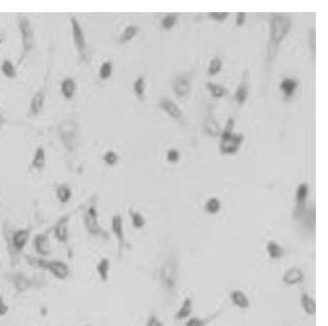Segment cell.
<instances>
[{
  "instance_id": "cell-40",
  "label": "cell",
  "mask_w": 328,
  "mask_h": 326,
  "mask_svg": "<svg viewBox=\"0 0 328 326\" xmlns=\"http://www.w3.org/2000/svg\"><path fill=\"white\" fill-rule=\"evenodd\" d=\"M103 160L105 161V163L107 164V165H109V166H114V165H116L117 162H118V156H117V154H116L115 152L109 151V152H107V153L104 155Z\"/></svg>"
},
{
  "instance_id": "cell-43",
  "label": "cell",
  "mask_w": 328,
  "mask_h": 326,
  "mask_svg": "<svg viewBox=\"0 0 328 326\" xmlns=\"http://www.w3.org/2000/svg\"><path fill=\"white\" fill-rule=\"evenodd\" d=\"M179 159H180V153H179L177 150L172 149V150H170V151L168 152V154H167V160H168L169 162L176 163V162L179 161Z\"/></svg>"
},
{
  "instance_id": "cell-30",
  "label": "cell",
  "mask_w": 328,
  "mask_h": 326,
  "mask_svg": "<svg viewBox=\"0 0 328 326\" xmlns=\"http://www.w3.org/2000/svg\"><path fill=\"white\" fill-rule=\"evenodd\" d=\"M297 86H298V82L293 79H286L280 82V85H279L286 98H291L294 95Z\"/></svg>"
},
{
  "instance_id": "cell-9",
  "label": "cell",
  "mask_w": 328,
  "mask_h": 326,
  "mask_svg": "<svg viewBox=\"0 0 328 326\" xmlns=\"http://www.w3.org/2000/svg\"><path fill=\"white\" fill-rule=\"evenodd\" d=\"M33 247L37 256L48 258L52 254V247L50 242V231H46L35 235L33 238Z\"/></svg>"
},
{
  "instance_id": "cell-49",
  "label": "cell",
  "mask_w": 328,
  "mask_h": 326,
  "mask_svg": "<svg viewBox=\"0 0 328 326\" xmlns=\"http://www.w3.org/2000/svg\"><path fill=\"white\" fill-rule=\"evenodd\" d=\"M3 39H4V34H3V33H0V45L2 44Z\"/></svg>"
},
{
  "instance_id": "cell-48",
  "label": "cell",
  "mask_w": 328,
  "mask_h": 326,
  "mask_svg": "<svg viewBox=\"0 0 328 326\" xmlns=\"http://www.w3.org/2000/svg\"><path fill=\"white\" fill-rule=\"evenodd\" d=\"M245 19H246V13L245 12H239L237 14V18H236V26L237 27H242L245 24Z\"/></svg>"
},
{
  "instance_id": "cell-16",
  "label": "cell",
  "mask_w": 328,
  "mask_h": 326,
  "mask_svg": "<svg viewBox=\"0 0 328 326\" xmlns=\"http://www.w3.org/2000/svg\"><path fill=\"white\" fill-rule=\"evenodd\" d=\"M158 107L160 109H162L163 111H165L167 114H169L172 118L174 119H177V120H180L182 118V112L181 110L179 109V107L173 102L171 101L170 99L168 98H163L159 104H158Z\"/></svg>"
},
{
  "instance_id": "cell-3",
  "label": "cell",
  "mask_w": 328,
  "mask_h": 326,
  "mask_svg": "<svg viewBox=\"0 0 328 326\" xmlns=\"http://www.w3.org/2000/svg\"><path fill=\"white\" fill-rule=\"evenodd\" d=\"M160 276L165 291L170 295L175 294L178 280V263L176 258L169 257L165 261L160 271Z\"/></svg>"
},
{
  "instance_id": "cell-13",
  "label": "cell",
  "mask_w": 328,
  "mask_h": 326,
  "mask_svg": "<svg viewBox=\"0 0 328 326\" xmlns=\"http://www.w3.org/2000/svg\"><path fill=\"white\" fill-rule=\"evenodd\" d=\"M244 141L242 134H232L228 137H223L220 143V151L224 155L236 154Z\"/></svg>"
},
{
  "instance_id": "cell-18",
  "label": "cell",
  "mask_w": 328,
  "mask_h": 326,
  "mask_svg": "<svg viewBox=\"0 0 328 326\" xmlns=\"http://www.w3.org/2000/svg\"><path fill=\"white\" fill-rule=\"evenodd\" d=\"M248 88H249V73L244 72L242 75V81L240 85L237 88V91L234 96L239 105H243L248 97Z\"/></svg>"
},
{
  "instance_id": "cell-15",
  "label": "cell",
  "mask_w": 328,
  "mask_h": 326,
  "mask_svg": "<svg viewBox=\"0 0 328 326\" xmlns=\"http://www.w3.org/2000/svg\"><path fill=\"white\" fill-rule=\"evenodd\" d=\"M173 89L178 97H185L191 90V82L188 75L181 74L177 76L172 82Z\"/></svg>"
},
{
  "instance_id": "cell-14",
  "label": "cell",
  "mask_w": 328,
  "mask_h": 326,
  "mask_svg": "<svg viewBox=\"0 0 328 326\" xmlns=\"http://www.w3.org/2000/svg\"><path fill=\"white\" fill-rule=\"evenodd\" d=\"M309 193V187L307 184L302 183L298 186L296 193V207L294 211V218L300 220L303 218L304 213L306 211V201Z\"/></svg>"
},
{
  "instance_id": "cell-6",
  "label": "cell",
  "mask_w": 328,
  "mask_h": 326,
  "mask_svg": "<svg viewBox=\"0 0 328 326\" xmlns=\"http://www.w3.org/2000/svg\"><path fill=\"white\" fill-rule=\"evenodd\" d=\"M32 231L30 228H24L15 230L7 239V250L10 255H19L31 239Z\"/></svg>"
},
{
  "instance_id": "cell-44",
  "label": "cell",
  "mask_w": 328,
  "mask_h": 326,
  "mask_svg": "<svg viewBox=\"0 0 328 326\" xmlns=\"http://www.w3.org/2000/svg\"><path fill=\"white\" fill-rule=\"evenodd\" d=\"M208 16L217 21H224L229 16V13L228 12H209Z\"/></svg>"
},
{
  "instance_id": "cell-32",
  "label": "cell",
  "mask_w": 328,
  "mask_h": 326,
  "mask_svg": "<svg viewBox=\"0 0 328 326\" xmlns=\"http://www.w3.org/2000/svg\"><path fill=\"white\" fill-rule=\"evenodd\" d=\"M1 72L2 74L7 78V79H10V80H13L16 78V69L13 65V63L8 60V59H5L2 64H1Z\"/></svg>"
},
{
  "instance_id": "cell-45",
  "label": "cell",
  "mask_w": 328,
  "mask_h": 326,
  "mask_svg": "<svg viewBox=\"0 0 328 326\" xmlns=\"http://www.w3.org/2000/svg\"><path fill=\"white\" fill-rule=\"evenodd\" d=\"M206 323L207 321L205 319H201L199 317H192L187 321L186 326H205Z\"/></svg>"
},
{
  "instance_id": "cell-33",
  "label": "cell",
  "mask_w": 328,
  "mask_h": 326,
  "mask_svg": "<svg viewBox=\"0 0 328 326\" xmlns=\"http://www.w3.org/2000/svg\"><path fill=\"white\" fill-rule=\"evenodd\" d=\"M128 214L131 218V221H132V225L134 228L136 229H142L145 227L146 225V220L145 218L143 217V215L139 213V212H136L134 209H129L128 211Z\"/></svg>"
},
{
  "instance_id": "cell-25",
  "label": "cell",
  "mask_w": 328,
  "mask_h": 326,
  "mask_svg": "<svg viewBox=\"0 0 328 326\" xmlns=\"http://www.w3.org/2000/svg\"><path fill=\"white\" fill-rule=\"evenodd\" d=\"M46 164V153L43 147H39L34 155L33 161H32V167L38 171H42Z\"/></svg>"
},
{
  "instance_id": "cell-50",
  "label": "cell",
  "mask_w": 328,
  "mask_h": 326,
  "mask_svg": "<svg viewBox=\"0 0 328 326\" xmlns=\"http://www.w3.org/2000/svg\"><path fill=\"white\" fill-rule=\"evenodd\" d=\"M2 124H3V116H2V114L0 113V127L2 126Z\"/></svg>"
},
{
  "instance_id": "cell-27",
  "label": "cell",
  "mask_w": 328,
  "mask_h": 326,
  "mask_svg": "<svg viewBox=\"0 0 328 326\" xmlns=\"http://www.w3.org/2000/svg\"><path fill=\"white\" fill-rule=\"evenodd\" d=\"M304 227L307 231L313 232L315 229V223H316V217H315V207L311 206L308 211H305L304 213Z\"/></svg>"
},
{
  "instance_id": "cell-17",
  "label": "cell",
  "mask_w": 328,
  "mask_h": 326,
  "mask_svg": "<svg viewBox=\"0 0 328 326\" xmlns=\"http://www.w3.org/2000/svg\"><path fill=\"white\" fill-rule=\"evenodd\" d=\"M304 281V273L298 267H292L283 275V282L287 286H294Z\"/></svg>"
},
{
  "instance_id": "cell-28",
  "label": "cell",
  "mask_w": 328,
  "mask_h": 326,
  "mask_svg": "<svg viewBox=\"0 0 328 326\" xmlns=\"http://www.w3.org/2000/svg\"><path fill=\"white\" fill-rule=\"evenodd\" d=\"M192 312V300L190 298H186L183 301L182 306L180 307V309L177 311L175 318L178 320H182L185 318H188L190 316Z\"/></svg>"
},
{
  "instance_id": "cell-4",
  "label": "cell",
  "mask_w": 328,
  "mask_h": 326,
  "mask_svg": "<svg viewBox=\"0 0 328 326\" xmlns=\"http://www.w3.org/2000/svg\"><path fill=\"white\" fill-rule=\"evenodd\" d=\"M59 136L68 152H74L79 137V125L73 119L62 121L58 126Z\"/></svg>"
},
{
  "instance_id": "cell-39",
  "label": "cell",
  "mask_w": 328,
  "mask_h": 326,
  "mask_svg": "<svg viewBox=\"0 0 328 326\" xmlns=\"http://www.w3.org/2000/svg\"><path fill=\"white\" fill-rule=\"evenodd\" d=\"M177 21V15L175 13L167 14L162 20V28L165 30H171Z\"/></svg>"
},
{
  "instance_id": "cell-24",
  "label": "cell",
  "mask_w": 328,
  "mask_h": 326,
  "mask_svg": "<svg viewBox=\"0 0 328 326\" xmlns=\"http://www.w3.org/2000/svg\"><path fill=\"white\" fill-rule=\"evenodd\" d=\"M77 89V84L75 80L67 78L61 82V94L66 100H71L75 97Z\"/></svg>"
},
{
  "instance_id": "cell-21",
  "label": "cell",
  "mask_w": 328,
  "mask_h": 326,
  "mask_svg": "<svg viewBox=\"0 0 328 326\" xmlns=\"http://www.w3.org/2000/svg\"><path fill=\"white\" fill-rule=\"evenodd\" d=\"M96 271L103 283H106L109 278L110 273V259L108 257H103L99 260L96 265Z\"/></svg>"
},
{
  "instance_id": "cell-11",
  "label": "cell",
  "mask_w": 328,
  "mask_h": 326,
  "mask_svg": "<svg viewBox=\"0 0 328 326\" xmlns=\"http://www.w3.org/2000/svg\"><path fill=\"white\" fill-rule=\"evenodd\" d=\"M71 24L73 29V37L74 42L76 44V47L83 59L86 58V43H85V37L83 34L82 25L79 21V19L76 16L71 17Z\"/></svg>"
},
{
  "instance_id": "cell-22",
  "label": "cell",
  "mask_w": 328,
  "mask_h": 326,
  "mask_svg": "<svg viewBox=\"0 0 328 326\" xmlns=\"http://www.w3.org/2000/svg\"><path fill=\"white\" fill-rule=\"evenodd\" d=\"M232 302L241 309H248L250 307V301L247 298L246 294L240 290H235L230 294Z\"/></svg>"
},
{
  "instance_id": "cell-38",
  "label": "cell",
  "mask_w": 328,
  "mask_h": 326,
  "mask_svg": "<svg viewBox=\"0 0 328 326\" xmlns=\"http://www.w3.org/2000/svg\"><path fill=\"white\" fill-rule=\"evenodd\" d=\"M133 89L135 95L140 98L144 99L145 96V78L144 77H139L133 84Z\"/></svg>"
},
{
  "instance_id": "cell-5",
  "label": "cell",
  "mask_w": 328,
  "mask_h": 326,
  "mask_svg": "<svg viewBox=\"0 0 328 326\" xmlns=\"http://www.w3.org/2000/svg\"><path fill=\"white\" fill-rule=\"evenodd\" d=\"M18 29L21 36V54L19 62H21L34 48V31L27 16L18 18Z\"/></svg>"
},
{
  "instance_id": "cell-34",
  "label": "cell",
  "mask_w": 328,
  "mask_h": 326,
  "mask_svg": "<svg viewBox=\"0 0 328 326\" xmlns=\"http://www.w3.org/2000/svg\"><path fill=\"white\" fill-rule=\"evenodd\" d=\"M206 87L209 89L210 94L215 98H222V97L228 95V89L226 87H224L223 85L216 84L213 82H206Z\"/></svg>"
},
{
  "instance_id": "cell-12",
  "label": "cell",
  "mask_w": 328,
  "mask_h": 326,
  "mask_svg": "<svg viewBox=\"0 0 328 326\" xmlns=\"http://www.w3.org/2000/svg\"><path fill=\"white\" fill-rule=\"evenodd\" d=\"M111 228H112V232H113L114 236L116 237V239L118 241V254H119V257H121L124 249L127 246V242H126L125 233L123 230V220L119 214H116L112 218Z\"/></svg>"
},
{
  "instance_id": "cell-23",
  "label": "cell",
  "mask_w": 328,
  "mask_h": 326,
  "mask_svg": "<svg viewBox=\"0 0 328 326\" xmlns=\"http://www.w3.org/2000/svg\"><path fill=\"white\" fill-rule=\"evenodd\" d=\"M204 130L208 135H212V136H218L219 134L222 133L221 127L213 114L207 115L204 121Z\"/></svg>"
},
{
  "instance_id": "cell-8",
  "label": "cell",
  "mask_w": 328,
  "mask_h": 326,
  "mask_svg": "<svg viewBox=\"0 0 328 326\" xmlns=\"http://www.w3.org/2000/svg\"><path fill=\"white\" fill-rule=\"evenodd\" d=\"M44 270L48 271L58 281H66L72 275L71 266L60 259H47Z\"/></svg>"
},
{
  "instance_id": "cell-20",
  "label": "cell",
  "mask_w": 328,
  "mask_h": 326,
  "mask_svg": "<svg viewBox=\"0 0 328 326\" xmlns=\"http://www.w3.org/2000/svg\"><path fill=\"white\" fill-rule=\"evenodd\" d=\"M56 197L62 204H66L73 197V191L67 183H61L56 188Z\"/></svg>"
},
{
  "instance_id": "cell-26",
  "label": "cell",
  "mask_w": 328,
  "mask_h": 326,
  "mask_svg": "<svg viewBox=\"0 0 328 326\" xmlns=\"http://www.w3.org/2000/svg\"><path fill=\"white\" fill-rule=\"evenodd\" d=\"M301 305L304 309V311L308 315H315L316 313V303L313 300L312 297H310L308 294L304 293L301 297Z\"/></svg>"
},
{
  "instance_id": "cell-47",
  "label": "cell",
  "mask_w": 328,
  "mask_h": 326,
  "mask_svg": "<svg viewBox=\"0 0 328 326\" xmlns=\"http://www.w3.org/2000/svg\"><path fill=\"white\" fill-rule=\"evenodd\" d=\"M315 30H311L310 32V48H311V51L313 54H315V50H316V47H315V42H316V39H315Z\"/></svg>"
},
{
  "instance_id": "cell-36",
  "label": "cell",
  "mask_w": 328,
  "mask_h": 326,
  "mask_svg": "<svg viewBox=\"0 0 328 326\" xmlns=\"http://www.w3.org/2000/svg\"><path fill=\"white\" fill-rule=\"evenodd\" d=\"M220 209H221V201L217 197L210 198L205 203V211L210 215L218 214L220 212Z\"/></svg>"
},
{
  "instance_id": "cell-35",
  "label": "cell",
  "mask_w": 328,
  "mask_h": 326,
  "mask_svg": "<svg viewBox=\"0 0 328 326\" xmlns=\"http://www.w3.org/2000/svg\"><path fill=\"white\" fill-rule=\"evenodd\" d=\"M222 67H223V62L221 60L220 57H215L213 58V60L210 61L209 63V66H208V69H207V74L208 76H216L218 75L221 71H222Z\"/></svg>"
},
{
  "instance_id": "cell-19",
  "label": "cell",
  "mask_w": 328,
  "mask_h": 326,
  "mask_svg": "<svg viewBox=\"0 0 328 326\" xmlns=\"http://www.w3.org/2000/svg\"><path fill=\"white\" fill-rule=\"evenodd\" d=\"M45 102V91L44 89L39 90L32 99L31 101V106H30V113L34 116H37L41 111L44 106Z\"/></svg>"
},
{
  "instance_id": "cell-1",
  "label": "cell",
  "mask_w": 328,
  "mask_h": 326,
  "mask_svg": "<svg viewBox=\"0 0 328 326\" xmlns=\"http://www.w3.org/2000/svg\"><path fill=\"white\" fill-rule=\"evenodd\" d=\"M291 19L285 14H275L270 20V46L273 47V51L287 37L291 30Z\"/></svg>"
},
{
  "instance_id": "cell-37",
  "label": "cell",
  "mask_w": 328,
  "mask_h": 326,
  "mask_svg": "<svg viewBox=\"0 0 328 326\" xmlns=\"http://www.w3.org/2000/svg\"><path fill=\"white\" fill-rule=\"evenodd\" d=\"M112 71H113V65H112V63L109 62V61L104 62V63L101 65V68H100V73H99L100 79H101L102 81L108 80V79L111 77V75H112Z\"/></svg>"
},
{
  "instance_id": "cell-29",
  "label": "cell",
  "mask_w": 328,
  "mask_h": 326,
  "mask_svg": "<svg viewBox=\"0 0 328 326\" xmlns=\"http://www.w3.org/2000/svg\"><path fill=\"white\" fill-rule=\"evenodd\" d=\"M266 250L271 259H278L285 255V249L275 241H269L266 245Z\"/></svg>"
},
{
  "instance_id": "cell-10",
  "label": "cell",
  "mask_w": 328,
  "mask_h": 326,
  "mask_svg": "<svg viewBox=\"0 0 328 326\" xmlns=\"http://www.w3.org/2000/svg\"><path fill=\"white\" fill-rule=\"evenodd\" d=\"M72 214L60 218L51 228L55 239L61 244L67 245L69 242V221Z\"/></svg>"
},
{
  "instance_id": "cell-7",
  "label": "cell",
  "mask_w": 328,
  "mask_h": 326,
  "mask_svg": "<svg viewBox=\"0 0 328 326\" xmlns=\"http://www.w3.org/2000/svg\"><path fill=\"white\" fill-rule=\"evenodd\" d=\"M6 280L12 285V287L17 295L25 294L26 292H28L29 290H31L35 287L42 286L40 280L28 276L27 274H25L22 272L8 273L6 275Z\"/></svg>"
},
{
  "instance_id": "cell-31",
  "label": "cell",
  "mask_w": 328,
  "mask_h": 326,
  "mask_svg": "<svg viewBox=\"0 0 328 326\" xmlns=\"http://www.w3.org/2000/svg\"><path fill=\"white\" fill-rule=\"evenodd\" d=\"M138 31H139V28L134 26V25H130V26L126 27L124 32L121 34L118 42L120 44H124V43H127V42L131 41L137 35Z\"/></svg>"
},
{
  "instance_id": "cell-41",
  "label": "cell",
  "mask_w": 328,
  "mask_h": 326,
  "mask_svg": "<svg viewBox=\"0 0 328 326\" xmlns=\"http://www.w3.org/2000/svg\"><path fill=\"white\" fill-rule=\"evenodd\" d=\"M234 124H235V121L232 119V118H230L228 121H227V123H226V127H225V129H224V131L221 133V137L223 138V137H228V136H230V135H232L233 133V129H234Z\"/></svg>"
},
{
  "instance_id": "cell-42",
  "label": "cell",
  "mask_w": 328,
  "mask_h": 326,
  "mask_svg": "<svg viewBox=\"0 0 328 326\" xmlns=\"http://www.w3.org/2000/svg\"><path fill=\"white\" fill-rule=\"evenodd\" d=\"M9 305L5 302L4 297L2 295H0V318L6 316L9 312Z\"/></svg>"
},
{
  "instance_id": "cell-51",
  "label": "cell",
  "mask_w": 328,
  "mask_h": 326,
  "mask_svg": "<svg viewBox=\"0 0 328 326\" xmlns=\"http://www.w3.org/2000/svg\"><path fill=\"white\" fill-rule=\"evenodd\" d=\"M84 326H90V325H84Z\"/></svg>"
},
{
  "instance_id": "cell-2",
  "label": "cell",
  "mask_w": 328,
  "mask_h": 326,
  "mask_svg": "<svg viewBox=\"0 0 328 326\" xmlns=\"http://www.w3.org/2000/svg\"><path fill=\"white\" fill-rule=\"evenodd\" d=\"M82 222L86 232L90 236L102 238L104 240L110 238L109 234L105 230H103L99 223V214L95 203L89 204V206L84 209L82 214Z\"/></svg>"
},
{
  "instance_id": "cell-46",
  "label": "cell",
  "mask_w": 328,
  "mask_h": 326,
  "mask_svg": "<svg viewBox=\"0 0 328 326\" xmlns=\"http://www.w3.org/2000/svg\"><path fill=\"white\" fill-rule=\"evenodd\" d=\"M147 326H164L163 323L159 320V318L156 315H151L148 319Z\"/></svg>"
}]
</instances>
